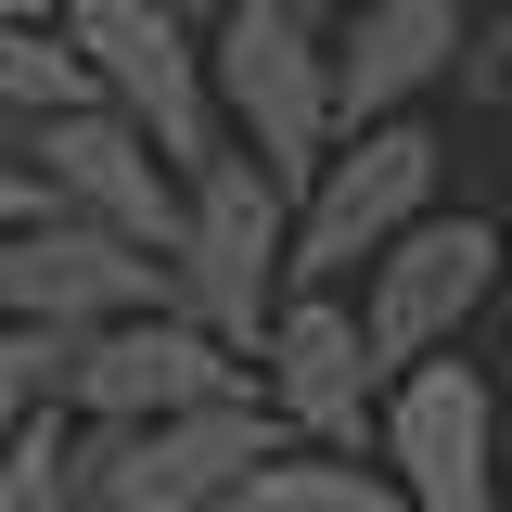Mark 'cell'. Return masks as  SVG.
Masks as SVG:
<instances>
[{"label":"cell","instance_id":"obj_3","mask_svg":"<svg viewBox=\"0 0 512 512\" xmlns=\"http://www.w3.org/2000/svg\"><path fill=\"white\" fill-rule=\"evenodd\" d=\"M167 282H180V320H205V333L256 372L269 320H282V295H295V192L256 180L244 154H218V167L192 180V205H180Z\"/></svg>","mask_w":512,"mask_h":512},{"label":"cell","instance_id":"obj_11","mask_svg":"<svg viewBox=\"0 0 512 512\" xmlns=\"http://www.w3.org/2000/svg\"><path fill=\"white\" fill-rule=\"evenodd\" d=\"M461 39H474L461 0H359V13L333 26V141L423 116V90L461 77Z\"/></svg>","mask_w":512,"mask_h":512},{"label":"cell","instance_id":"obj_7","mask_svg":"<svg viewBox=\"0 0 512 512\" xmlns=\"http://www.w3.org/2000/svg\"><path fill=\"white\" fill-rule=\"evenodd\" d=\"M13 154H26V180H39V205H52V218H77V231H103V244H128V256H180L192 180H167V167H154V141H141V128H116L103 103H77V116H52V128H26Z\"/></svg>","mask_w":512,"mask_h":512},{"label":"cell","instance_id":"obj_4","mask_svg":"<svg viewBox=\"0 0 512 512\" xmlns=\"http://www.w3.org/2000/svg\"><path fill=\"white\" fill-rule=\"evenodd\" d=\"M448 205V141L423 116L397 128H346L320 154V180L295 192V295H346L397 231H423Z\"/></svg>","mask_w":512,"mask_h":512},{"label":"cell","instance_id":"obj_2","mask_svg":"<svg viewBox=\"0 0 512 512\" xmlns=\"http://www.w3.org/2000/svg\"><path fill=\"white\" fill-rule=\"evenodd\" d=\"M64 52L90 77V103L116 128L154 141L167 180H205L231 141H218V90H205V26H180L167 0H52Z\"/></svg>","mask_w":512,"mask_h":512},{"label":"cell","instance_id":"obj_18","mask_svg":"<svg viewBox=\"0 0 512 512\" xmlns=\"http://www.w3.org/2000/svg\"><path fill=\"white\" fill-rule=\"evenodd\" d=\"M500 512H512V448H500Z\"/></svg>","mask_w":512,"mask_h":512},{"label":"cell","instance_id":"obj_10","mask_svg":"<svg viewBox=\"0 0 512 512\" xmlns=\"http://www.w3.org/2000/svg\"><path fill=\"white\" fill-rule=\"evenodd\" d=\"M154 308H180L167 256H128V244H103V231H77V218H39V231L0 244V320H26V333L90 346V333L154 320Z\"/></svg>","mask_w":512,"mask_h":512},{"label":"cell","instance_id":"obj_5","mask_svg":"<svg viewBox=\"0 0 512 512\" xmlns=\"http://www.w3.org/2000/svg\"><path fill=\"white\" fill-rule=\"evenodd\" d=\"M372 474L410 512H500V384L474 359H423L372 410Z\"/></svg>","mask_w":512,"mask_h":512},{"label":"cell","instance_id":"obj_17","mask_svg":"<svg viewBox=\"0 0 512 512\" xmlns=\"http://www.w3.org/2000/svg\"><path fill=\"white\" fill-rule=\"evenodd\" d=\"M0 26H52V0H0Z\"/></svg>","mask_w":512,"mask_h":512},{"label":"cell","instance_id":"obj_13","mask_svg":"<svg viewBox=\"0 0 512 512\" xmlns=\"http://www.w3.org/2000/svg\"><path fill=\"white\" fill-rule=\"evenodd\" d=\"M90 103V77L64 52V26H0V141H26V128H52Z\"/></svg>","mask_w":512,"mask_h":512},{"label":"cell","instance_id":"obj_6","mask_svg":"<svg viewBox=\"0 0 512 512\" xmlns=\"http://www.w3.org/2000/svg\"><path fill=\"white\" fill-rule=\"evenodd\" d=\"M487 295H500V218H474V205L448 218V205H436L423 231H397V244L359 269V295H346V308H359L384 384H397V372H423V359H448V346H461V320L487 308Z\"/></svg>","mask_w":512,"mask_h":512},{"label":"cell","instance_id":"obj_15","mask_svg":"<svg viewBox=\"0 0 512 512\" xmlns=\"http://www.w3.org/2000/svg\"><path fill=\"white\" fill-rule=\"evenodd\" d=\"M0 512H90L77 500V423H64V410L0 448Z\"/></svg>","mask_w":512,"mask_h":512},{"label":"cell","instance_id":"obj_1","mask_svg":"<svg viewBox=\"0 0 512 512\" xmlns=\"http://www.w3.org/2000/svg\"><path fill=\"white\" fill-rule=\"evenodd\" d=\"M205 90H218V141L256 180L308 192L333 154V26L308 0H231L205 26Z\"/></svg>","mask_w":512,"mask_h":512},{"label":"cell","instance_id":"obj_8","mask_svg":"<svg viewBox=\"0 0 512 512\" xmlns=\"http://www.w3.org/2000/svg\"><path fill=\"white\" fill-rule=\"evenodd\" d=\"M256 397L295 448H333V461H372V410H384V359L346 295H282L269 346H256Z\"/></svg>","mask_w":512,"mask_h":512},{"label":"cell","instance_id":"obj_16","mask_svg":"<svg viewBox=\"0 0 512 512\" xmlns=\"http://www.w3.org/2000/svg\"><path fill=\"white\" fill-rule=\"evenodd\" d=\"M39 218H52V205H39V180H26V154L0 141V244H13V231H39Z\"/></svg>","mask_w":512,"mask_h":512},{"label":"cell","instance_id":"obj_19","mask_svg":"<svg viewBox=\"0 0 512 512\" xmlns=\"http://www.w3.org/2000/svg\"><path fill=\"white\" fill-rule=\"evenodd\" d=\"M500 116H512V103H500Z\"/></svg>","mask_w":512,"mask_h":512},{"label":"cell","instance_id":"obj_9","mask_svg":"<svg viewBox=\"0 0 512 512\" xmlns=\"http://www.w3.org/2000/svg\"><path fill=\"white\" fill-rule=\"evenodd\" d=\"M218 397H256V372L205 333V320H180V308L90 333V346H77V372H64V410H77V423H116V436L180 423V410H218Z\"/></svg>","mask_w":512,"mask_h":512},{"label":"cell","instance_id":"obj_14","mask_svg":"<svg viewBox=\"0 0 512 512\" xmlns=\"http://www.w3.org/2000/svg\"><path fill=\"white\" fill-rule=\"evenodd\" d=\"M64 372H77V346H64V333L0 320V448L26 436V423H52V410H64Z\"/></svg>","mask_w":512,"mask_h":512},{"label":"cell","instance_id":"obj_12","mask_svg":"<svg viewBox=\"0 0 512 512\" xmlns=\"http://www.w3.org/2000/svg\"><path fill=\"white\" fill-rule=\"evenodd\" d=\"M231 512H410V500L384 487L372 461H333V448H269L244 487H231Z\"/></svg>","mask_w":512,"mask_h":512}]
</instances>
